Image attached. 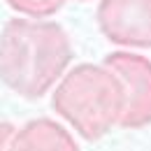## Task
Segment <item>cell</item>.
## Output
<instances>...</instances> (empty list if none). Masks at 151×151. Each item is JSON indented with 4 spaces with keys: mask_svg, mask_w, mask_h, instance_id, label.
Segmentation results:
<instances>
[{
    "mask_svg": "<svg viewBox=\"0 0 151 151\" xmlns=\"http://www.w3.org/2000/svg\"><path fill=\"white\" fill-rule=\"evenodd\" d=\"M72 60L63 26L44 19H9L0 30V81L26 100L47 95Z\"/></svg>",
    "mask_w": 151,
    "mask_h": 151,
    "instance_id": "6da1fadb",
    "label": "cell"
},
{
    "mask_svg": "<svg viewBox=\"0 0 151 151\" xmlns=\"http://www.w3.org/2000/svg\"><path fill=\"white\" fill-rule=\"evenodd\" d=\"M54 112L86 142H98L121 123L126 91L109 68L81 63L60 77L51 98Z\"/></svg>",
    "mask_w": 151,
    "mask_h": 151,
    "instance_id": "7a4b0ae2",
    "label": "cell"
},
{
    "mask_svg": "<svg viewBox=\"0 0 151 151\" xmlns=\"http://www.w3.org/2000/svg\"><path fill=\"white\" fill-rule=\"evenodd\" d=\"M102 65L121 79L126 91V109L119 126L128 130L151 126V60L135 51H112Z\"/></svg>",
    "mask_w": 151,
    "mask_h": 151,
    "instance_id": "3957f363",
    "label": "cell"
},
{
    "mask_svg": "<svg viewBox=\"0 0 151 151\" xmlns=\"http://www.w3.org/2000/svg\"><path fill=\"white\" fill-rule=\"evenodd\" d=\"M95 21L116 47L151 49V0H100Z\"/></svg>",
    "mask_w": 151,
    "mask_h": 151,
    "instance_id": "277c9868",
    "label": "cell"
},
{
    "mask_svg": "<svg viewBox=\"0 0 151 151\" xmlns=\"http://www.w3.org/2000/svg\"><path fill=\"white\" fill-rule=\"evenodd\" d=\"M9 151H79V144L63 123L42 116L17 128Z\"/></svg>",
    "mask_w": 151,
    "mask_h": 151,
    "instance_id": "5b68a950",
    "label": "cell"
},
{
    "mask_svg": "<svg viewBox=\"0 0 151 151\" xmlns=\"http://www.w3.org/2000/svg\"><path fill=\"white\" fill-rule=\"evenodd\" d=\"M14 12L28 19H47L65 7L68 0H5Z\"/></svg>",
    "mask_w": 151,
    "mask_h": 151,
    "instance_id": "8992f818",
    "label": "cell"
},
{
    "mask_svg": "<svg viewBox=\"0 0 151 151\" xmlns=\"http://www.w3.org/2000/svg\"><path fill=\"white\" fill-rule=\"evenodd\" d=\"M17 128L9 121H0V151H9V142L14 137Z\"/></svg>",
    "mask_w": 151,
    "mask_h": 151,
    "instance_id": "52a82bcc",
    "label": "cell"
},
{
    "mask_svg": "<svg viewBox=\"0 0 151 151\" xmlns=\"http://www.w3.org/2000/svg\"><path fill=\"white\" fill-rule=\"evenodd\" d=\"M79 2H88V0H79Z\"/></svg>",
    "mask_w": 151,
    "mask_h": 151,
    "instance_id": "ba28073f",
    "label": "cell"
}]
</instances>
